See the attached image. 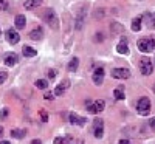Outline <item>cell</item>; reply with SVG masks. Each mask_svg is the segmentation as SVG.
<instances>
[{
    "instance_id": "obj_28",
    "label": "cell",
    "mask_w": 155,
    "mask_h": 144,
    "mask_svg": "<svg viewBox=\"0 0 155 144\" xmlns=\"http://www.w3.org/2000/svg\"><path fill=\"white\" fill-rule=\"evenodd\" d=\"M8 115H9V110L8 109H2V112H0V119H5Z\"/></svg>"
},
{
    "instance_id": "obj_33",
    "label": "cell",
    "mask_w": 155,
    "mask_h": 144,
    "mask_svg": "<svg viewBox=\"0 0 155 144\" xmlns=\"http://www.w3.org/2000/svg\"><path fill=\"white\" fill-rule=\"evenodd\" d=\"M150 127L155 130V118H152V119H150Z\"/></svg>"
},
{
    "instance_id": "obj_16",
    "label": "cell",
    "mask_w": 155,
    "mask_h": 144,
    "mask_svg": "<svg viewBox=\"0 0 155 144\" xmlns=\"http://www.w3.org/2000/svg\"><path fill=\"white\" fill-rule=\"evenodd\" d=\"M22 53H23V56H27V57H33V56H36V50L28 47V45H25L22 48Z\"/></svg>"
},
{
    "instance_id": "obj_25",
    "label": "cell",
    "mask_w": 155,
    "mask_h": 144,
    "mask_svg": "<svg viewBox=\"0 0 155 144\" xmlns=\"http://www.w3.org/2000/svg\"><path fill=\"white\" fill-rule=\"evenodd\" d=\"M87 110L90 113H98V110L95 107V102H92V101H87Z\"/></svg>"
},
{
    "instance_id": "obj_23",
    "label": "cell",
    "mask_w": 155,
    "mask_h": 144,
    "mask_svg": "<svg viewBox=\"0 0 155 144\" xmlns=\"http://www.w3.org/2000/svg\"><path fill=\"white\" fill-rule=\"evenodd\" d=\"M113 95H115V98L116 99H120V101H123L126 96H124V93H123V88H116L115 91H113Z\"/></svg>"
},
{
    "instance_id": "obj_12",
    "label": "cell",
    "mask_w": 155,
    "mask_h": 144,
    "mask_svg": "<svg viewBox=\"0 0 155 144\" xmlns=\"http://www.w3.org/2000/svg\"><path fill=\"white\" fill-rule=\"evenodd\" d=\"M25 23H27V20H25V16H22V14L16 16V19H14V25H16V28H17V30L25 28Z\"/></svg>"
},
{
    "instance_id": "obj_29",
    "label": "cell",
    "mask_w": 155,
    "mask_h": 144,
    "mask_svg": "<svg viewBox=\"0 0 155 144\" xmlns=\"http://www.w3.org/2000/svg\"><path fill=\"white\" fill-rule=\"evenodd\" d=\"M6 77H8V73H5V71H0V85H2V84L6 81Z\"/></svg>"
},
{
    "instance_id": "obj_35",
    "label": "cell",
    "mask_w": 155,
    "mask_h": 144,
    "mask_svg": "<svg viewBox=\"0 0 155 144\" xmlns=\"http://www.w3.org/2000/svg\"><path fill=\"white\" fill-rule=\"evenodd\" d=\"M118 144H130V141H127V139H121Z\"/></svg>"
},
{
    "instance_id": "obj_9",
    "label": "cell",
    "mask_w": 155,
    "mask_h": 144,
    "mask_svg": "<svg viewBox=\"0 0 155 144\" xmlns=\"http://www.w3.org/2000/svg\"><path fill=\"white\" fill-rule=\"evenodd\" d=\"M70 87V81H62L59 85H56V88H54V96H61V95H64V91H65L67 88Z\"/></svg>"
},
{
    "instance_id": "obj_34",
    "label": "cell",
    "mask_w": 155,
    "mask_h": 144,
    "mask_svg": "<svg viewBox=\"0 0 155 144\" xmlns=\"http://www.w3.org/2000/svg\"><path fill=\"white\" fill-rule=\"evenodd\" d=\"M31 144H42V141H41V139H33Z\"/></svg>"
},
{
    "instance_id": "obj_38",
    "label": "cell",
    "mask_w": 155,
    "mask_h": 144,
    "mask_svg": "<svg viewBox=\"0 0 155 144\" xmlns=\"http://www.w3.org/2000/svg\"><path fill=\"white\" fill-rule=\"evenodd\" d=\"M0 36H2V31H0Z\"/></svg>"
},
{
    "instance_id": "obj_6",
    "label": "cell",
    "mask_w": 155,
    "mask_h": 144,
    "mask_svg": "<svg viewBox=\"0 0 155 144\" xmlns=\"http://www.w3.org/2000/svg\"><path fill=\"white\" fill-rule=\"evenodd\" d=\"M6 41L9 42V44H17L19 41H20V36H19V33L16 31V30H12V28H9V30H6Z\"/></svg>"
},
{
    "instance_id": "obj_4",
    "label": "cell",
    "mask_w": 155,
    "mask_h": 144,
    "mask_svg": "<svg viewBox=\"0 0 155 144\" xmlns=\"http://www.w3.org/2000/svg\"><path fill=\"white\" fill-rule=\"evenodd\" d=\"M140 70H141V73H143L144 76L152 74V71H153V64H152V61H150L149 57H143V59H141V62H140Z\"/></svg>"
},
{
    "instance_id": "obj_13",
    "label": "cell",
    "mask_w": 155,
    "mask_h": 144,
    "mask_svg": "<svg viewBox=\"0 0 155 144\" xmlns=\"http://www.w3.org/2000/svg\"><path fill=\"white\" fill-rule=\"evenodd\" d=\"M25 135H27V130H25V129H14V130H11V136L12 138L22 139Z\"/></svg>"
},
{
    "instance_id": "obj_30",
    "label": "cell",
    "mask_w": 155,
    "mask_h": 144,
    "mask_svg": "<svg viewBox=\"0 0 155 144\" xmlns=\"http://www.w3.org/2000/svg\"><path fill=\"white\" fill-rule=\"evenodd\" d=\"M39 115H41V118H42V121H44V123H47V121H48V115H47V112H45V110H41V113H39Z\"/></svg>"
},
{
    "instance_id": "obj_26",
    "label": "cell",
    "mask_w": 155,
    "mask_h": 144,
    "mask_svg": "<svg viewBox=\"0 0 155 144\" xmlns=\"http://www.w3.org/2000/svg\"><path fill=\"white\" fill-rule=\"evenodd\" d=\"M102 133H104V127L95 129V136H96V138H102Z\"/></svg>"
},
{
    "instance_id": "obj_1",
    "label": "cell",
    "mask_w": 155,
    "mask_h": 144,
    "mask_svg": "<svg viewBox=\"0 0 155 144\" xmlns=\"http://www.w3.org/2000/svg\"><path fill=\"white\" fill-rule=\"evenodd\" d=\"M42 17H44V22L48 23L50 28H53V30H58V28H59V19H58V16H56V12L51 9V8H47V9L44 11Z\"/></svg>"
},
{
    "instance_id": "obj_5",
    "label": "cell",
    "mask_w": 155,
    "mask_h": 144,
    "mask_svg": "<svg viewBox=\"0 0 155 144\" xmlns=\"http://www.w3.org/2000/svg\"><path fill=\"white\" fill-rule=\"evenodd\" d=\"M129 76H130V71L127 68H113L112 70V77H115V79H127Z\"/></svg>"
},
{
    "instance_id": "obj_27",
    "label": "cell",
    "mask_w": 155,
    "mask_h": 144,
    "mask_svg": "<svg viewBox=\"0 0 155 144\" xmlns=\"http://www.w3.org/2000/svg\"><path fill=\"white\" fill-rule=\"evenodd\" d=\"M8 5H9L8 0H0V11H5L8 8Z\"/></svg>"
},
{
    "instance_id": "obj_24",
    "label": "cell",
    "mask_w": 155,
    "mask_h": 144,
    "mask_svg": "<svg viewBox=\"0 0 155 144\" xmlns=\"http://www.w3.org/2000/svg\"><path fill=\"white\" fill-rule=\"evenodd\" d=\"M104 106H106V104H104V101H102V99H98V101H95V107H96L98 113H99L101 110H104Z\"/></svg>"
},
{
    "instance_id": "obj_10",
    "label": "cell",
    "mask_w": 155,
    "mask_h": 144,
    "mask_svg": "<svg viewBox=\"0 0 155 144\" xmlns=\"http://www.w3.org/2000/svg\"><path fill=\"white\" fill-rule=\"evenodd\" d=\"M70 123L71 124H74V126H84V123H85V118H82V116H78L76 113H70Z\"/></svg>"
},
{
    "instance_id": "obj_14",
    "label": "cell",
    "mask_w": 155,
    "mask_h": 144,
    "mask_svg": "<svg viewBox=\"0 0 155 144\" xmlns=\"http://www.w3.org/2000/svg\"><path fill=\"white\" fill-rule=\"evenodd\" d=\"M44 0H27V2L23 3V6L27 9H31V8H36V6H41Z\"/></svg>"
},
{
    "instance_id": "obj_22",
    "label": "cell",
    "mask_w": 155,
    "mask_h": 144,
    "mask_svg": "<svg viewBox=\"0 0 155 144\" xmlns=\"http://www.w3.org/2000/svg\"><path fill=\"white\" fill-rule=\"evenodd\" d=\"M147 27L149 28H153L155 27V12H152V14H147Z\"/></svg>"
},
{
    "instance_id": "obj_32",
    "label": "cell",
    "mask_w": 155,
    "mask_h": 144,
    "mask_svg": "<svg viewBox=\"0 0 155 144\" xmlns=\"http://www.w3.org/2000/svg\"><path fill=\"white\" fill-rule=\"evenodd\" d=\"M56 74H58V71H56V70H50V71H48V77H50V79H53V77H54Z\"/></svg>"
},
{
    "instance_id": "obj_7",
    "label": "cell",
    "mask_w": 155,
    "mask_h": 144,
    "mask_svg": "<svg viewBox=\"0 0 155 144\" xmlns=\"http://www.w3.org/2000/svg\"><path fill=\"white\" fill-rule=\"evenodd\" d=\"M17 61H19V57L14 53H6L5 57H3V62H5V65H8V67H14V65L17 64Z\"/></svg>"
},
{
    "instance_id": "obj_17",
    "label": "cell",
    "mask_w": 155,
    "mask_h": 144,
    "mask_svg": "<svg viewBox=\"0 0 155 144\" xmlns=\"http://www.w3.org/2000/svg\"><path fill=\"white\" fill-rule=\"evenodd\" d=\"M78 64H79V59H78V57H73L70 62H68V65H67V70L68 71H76V68H78Z\"/></svg>"
},
{
    "instance_id": "obj_21",
    "label": "cell",
    "mask_w": 155,
    "mask_h": 144,
    "mask_svg": "<svg viewBox=\"0 0 155 144\" xmlns=\"http://www.w3.org/2000/svg\"><path fill=\"white\" fill-rule=\"evenodd\" d=\"M36 87L41 88V90H47V88H48V81H45V79H37V81H36Z\"/></svg>"
},
{
    "instance_id": "obj_15",
    "label": "cell",
    "mask_w": 155,
    "mask_h": 144,
    "mask_svg": "<svg viewBox=\"0 0 155 144\" xmlns=\"http://www.w3.org/2000/svg\"><path fill=\"white\" fill-rule=\"evenodd\" d=\"M30 37L33 39V41H41V39L44 37V31L41 28H36V30H33L30 33Z\"/></svg>"
},
{
    "instance_id": "obj_20",
    "label": "cell",
    "mask_w": 155,
    "mask_h": 144,
    "mask_svg": "<svg viewBox=\"0 0 155 144\" xmlns=\"http://www.w3.org/2000/svg\"><path fill=\"white\" fill-rule=\"evenodd\" d=\"M123 31H124L123 25H120V23H112V33H113V34H121Z\"/></svg>"
},
{
    "instance_id": "obj_37",
    "label": "cell",
    "mask_w": 155,
    "mask_h": 144,
    "mask_svg": "<svg viewBox=\"0 0 155 144\" xmlns=\"http://www.w3.org/2000/svg\"><path fill=\"white\" fill-rule=\"evenodd\" d=\"M0 144H11V142H9V141H2Z\"/></svg>"
},
{
    "instance_id": "obj_3",
    "label": "cell",
    "mask_w": 155,
    "mask_h": 144,
    "mask_svg": "<svg viewBox=\"0 0 155 144\" xmlns=\"http://www.w3.org/2000/svg\"><path fill=\"white\" fill-rule=\"evenodd\" d=\"M137 110H138V115H141V116L149 115V112H150V101L147 98H141L137 102Z\"/></svg>"
},
{
    "instance_id": "obj_8",
    "label": "cell",
    "mask_w": 155,
    "mask_h": 144,
    "mask_svg": "<svg viewBox=\"0 0 155 144\" xmlns=\"http://www.w3.org/2000/svg\"><path fill=\"white\" fill-rule=\"evenodd\" d=\"M102 81H104V70L99 67V68H96V70L93 71V82H95L96 85H101Z\"/></svg>"
},
{
    "instance_id": "obj_19",
    "label": "cell",
    "mask_w": 155,
    "mask_h": 144,
    "mask_svg": "<svg viewBox=\"0 0 155 144\" xmlns=\"http://www.w3.org/2000/svg\"><path fill=\"white\" fill-rule=\"evenodd\" d=\"M71 141V136L67 135V136H61V138H54V144H68Z\"/></svg>"
},
{
    "instance_id": "obj_39",
    "label": "cell",
    "mask_w": 155,
    "mask_h": 144,
    "mask_svg": "<svg viewBox=\"0 0 155 144\" xmlns=\"http://www.w3.org/2000/svg\"><path fill=\"white\" fill-rule=\"evenodd\" d=\"M153 91H155V87H153Z\"/></svg>"
},
{
    "instance_id": "obj_18",
    "label": "cell",
    "mask_w": 155,
    "mask_h": 144,
    "mask_svg": "<svg viewBox=\"0 0 155 144\" xmlns=\"http://www.w3.org/2000/svg\"><path fill=\"white\" fill-rule=\"evenodd\" d=\"M141 22H143V17H140V16L132 20V30L134 31H140L141 30Z\"/></svg>"
},
{
    "instance_id": "obj_31",
    "label": "cell",
    "mask_w": 155,
    "mask_h": 144,
    "mask_svg": "<svg viewBox=\"0 0 155 144\" xmlns=\"http://www.w3.org/2000/svg\"><path fill=\"white\" fill-rule=\"evenodd\" d=\"M53 96H54V93H51V91H45V99L47 101H51V99H53Z\"/></svg>"
},
{
    "instance_id": "obj_2",
    "label": "cell",
    "mask_w": 155,
    "mask_h": 144,
    "mask_svg": "<svg viewBox=\"0 0 155 144\" xmlns=\"http://www.w3.org/2000/svg\"><path fill=\"white\" fill-rule=\"evenodd\" d=\"M137 45L141 53H150L155 48V39H140Z\"/></svg>"
},
{
    "instance_id": "obj_36",
    "label": "cell",
    "mask_w": 155,
    "mask_h": 144,
    "mask_svg": "<svg viewBox=\"0 0 155 144\" xmlns=\"http://www.w3.org/2000/svg\"><path fill=\"white\" fill-rule=\"evenodd\" d=\"M2 135H3V129L0 127V138H2Z\"/></svg>"
},
{
    "instance_id": "obj_11",
    "label": "cell",
    "mask_w": 155,
    "mask_h": 144,
    "mask_svg": "<svg viewBox=\"0 0 155 144\" xmlns=\"http://www.w3.org/2000/svg\"><path fill=\"white\" fill-rule=\"evenodd\" d=\"M116 51L118 53H121V54H127L129 53V47H127V41H126V37L123 39V41L116 45Z\"/></svg>"
}]
</instances>
